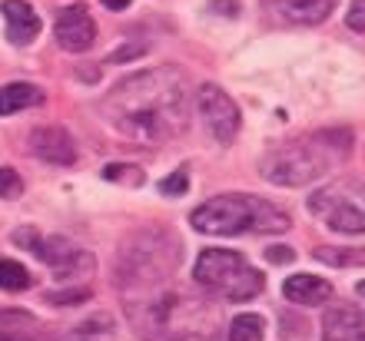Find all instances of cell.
Instances as JSON below:
<instances>
[{"mask_svg":"<svg viewBox=\"0 0 365 341\" xmlns=\"http://www.w3.org/2000/svg\"><path fill=\"white\" fill-rule=\"evenodd\" d=\"M100 113L120 136L133 142H166L180 136L190 120L186 80L173 67H153L126 76L110 90Z\"/></svg>","mask_w":365,"mask_h":341,"instance_id":"cell-1","label":"cell"},{"mask_svg":"<svg viewBox=\"0 0 365 341\" xmlns=\"http://www.w3.org/2000/svg\"><path fill=\"white\" fill-rule=\"evenodd\" d=\"M126 318L143 341H210L220 312L170 282L126 295Z\"/></svg>","mask_w":365,"mask_h":341,"instance_id":"cell-2","label":"cell"},{"mask_svg":"<svg viewBox=\"0 0 365 341\" xmlns=\"http://www.w3.org/2000/svg\"><path fill=\"white\" fill-rule=\"evenodd\" d=\"M352 152V133L336 126V130H316L309 136L286 142L272 149L262 159V179L272 186H286V189H299L309 182L322 179L332 169H339Z\"/></svg>","mask_w":365,"mask_h":341,"instance_id":"cell-3","label":"cell"},{"mask_svg":"<svg viewBox=\"0 0 365 341\" xmlns=\"http://www.w3.org/2000/svg\"><path fill=\"white\" fill-rule=\"evenodd\" d=\"M192 229L202 236H242V232H286L292 222L282 209L259 196L246 192H230V196H212L202 206L192 209Z\"/></svg>","mask_w":365,"mask_h":341,"instance_id":"cell-4","label":"cell"},{"mask_svg":"<svg viewBox=\"0 0 365 341\" xmlns=\"http://www.w3.org/2000/svg\"><path fill=\"white\" fill-rule=\"evenodd\" d=\"M180 258H182V252L176 238H170L160 229H143V232L130 236L120 246V256H116V285L126 295L153 288V285H163L176 275Z\"/></svg>","mask_w":365,"mask_h":341,"instance_id":"cell-5","label":"cell"},{"mask_svg":"<svg viewBox=\"0 0 365 341\" xmlns=\"http://www.w3.org/2000/svg\"><path fill=\"white\" fill-rule=\"evenodd\" d=\"M192 278L200 288L222 302H250L266 285L262 272H256L240 252H230V248H202Z\"/></svg>","mask_w":365,"mask_h":341,"instance_id":"cell-6","label":"cell"},{"mask_svg":"<svg viewBox=\"0 0 365 341\" xmlns=\"http://www.w3.org/2000/svg\"><path fill=\"white\" fill-rule=\"evenodd\" d=\"M309 212L332 232L362 236L365 232V182L352 176H339L309 196Z\"/></svg>","mask_w":365,"mask_h":341,"instance_id":"cell-7","label":"cell"},{"mask_svg":"<svg viewBox=\"0 0 365 341\" xmlns=\"http://www.w3.org/2000/svg\"><path fill=\"white\" fill-rule=\"evenodd\" d=\"M10 242L34 252L60 282H80V278H90L96 272V258L83 246H77V242H70L63 236H40L34 226H24L10 236Z\"/></svg>","mask_w":365,"mask_h":341,"instance_id":"cell-8","label":"cell"},{"mask_svg":"<svg viewBox=\"0 0 365 341\" xmlns=\"http://www.w3.org/2000/svg\"><path fill=\"white\" fill-rule=\"evenodd\" d=\"M196 106H200V116H202V123H206L212 140L222 142V146L236 140V133H240V126H242V116H240L236 100H232L222 86H216V83L200 86Z\"/></svg>","mask_w":365,"mask_h":341,"instance_id":"cell-9","label":"cell"},{"mask_svg":"<svg viewBox=\"0 0 365 341\" xmlns=\"http://www.w3.org/2000/svg\"><path fill=\"white\" fill-rule=\"evenodd\" d=\"M53 37H57L60 50L67 53H83V50L93 47L96 40V23L90 17V10L83 4H70L57 14V23H53Z\"/></svg>","mask_w":365,"mask_h":341,"instance_id":"cell-10","label":"cell"},{"mask_svg":"<svg viewBox=\"0 0 365 341\" xmlns=\"http://www.w3.org/2000/svg\"><path fill=\"white\" fill-rule=\"evenodd\" d=\"M30 156L50 166H73L77 162V142L63 126H37L27 140Z\"/></svg>","mask_w":365,"mask_h":341,"instance_id":"cell-11","label":"cell"},{"mask_svg":"<svg viewBox=\"0 0 365 341\" xmlns=\"http://www.w3.org/2000/svg\"><path fill=\"white\" fill-rule=\"evenodd\" d=\"M322 341H365V312L336 302L322 315Z\"/></svg>","mask_w":365,"mask_h":341,"instance_id":"cell-12","label":"cell"},{"mask_svg":"<svg viewBox=\"0 0 365 341\" xmlns=\"http://www.w3.org/2000/svg\"><path fill=\"white\" fill-rule=\"evenodd\" d=\"M0 341H57V335L24 308H0Z\"/></svg>","mask_w":365,"mask_h":341,"instance_id":"cell-13","label":"cell"},{"mask_svg":"<svg viewBox=\"0 0 365 341\" xmlns=\"http://www.w3.org/2000/svg\"><path fill=\"white\" fill-rule=\"evenodd\" d=\"M0 14H4L7 40L14 47H27L30 40H37L40 27H43L37 17V10L30 7L27 0H4V4H0Z\"/></svg>","mask_w":365,"mask_h":341,"instance_id":"cell-14","label":"cell"},{"mask_svg":"<svg viewBox=\"0 0 365 341\" xmlns=\"http://www.w3.org/2000/svg\"><path fill=\"white\" fill-rule=\"evenodd\" d=\"M339 0H276V14L286 23H299V27H316L329 14L336 10Z\"/></svg>","mask_w":365,"mask_h":341,"instance_id":"cell-15","label":"cell"},{"mask_svg":"<svg viewBox=\"0 0 365 341\" xmlns=\"http://www.w3.org/2000/svg\"><path fill=\"white\" fill-rule=\"evenodd\" d=\"M282 295H286V302L312 308V305H326L332 298V285L319 275H292L282 282Z\"/></svg>","mask_w":365,"mask_h":341,"instance_id":"cell-16","label":"cell"},{"mask_svg":"<svg viewBox=\"0 0 365 341\" xmlns=\"http://www.w3.org/2000/svg\"><path fill=\"white\" fill-rule=\"evenodd\" d=\"M47 100V93L37 83H4L0 86V116L20 113V110H34Z\"/></svg>","mask_w":365,"mask_h":341,"instance_id":"cell-17","label":"cell"},{"mask_svg":"<svg viewBox=\"0 0 365 341\" xmlns=\"http://www.w3.org/2000/svg\"><path fill=\"white\" fill-rule=\"evenodd\" d=\"M67 341H116V322L113 315L96 312L90 315L87 322H80L73 332H70Z\"/></svg>","mask_w":365,"mask_h":341,"instance_id":"cell-18","label":"cell"},{"mask_svg":"<svg viewBox=\"0 0 365 341\" xmlns=\"http://www.w3.org/2000/svg\"><path fill=\"white\" fill-rule=\"evenodd\" d=\"M266 335V322H262L259 315H236L226 328V341H262Z\"/></svg>","mask_w":365,"mask_h":341,"instance_id":"cell-19","label":"cell"},{"mask_svg":"<svg viewBox=\"0 0 365 341\" xmlns=\"http://www.w3.org/2000/svg\"><path fill=\"white\" fill-rule=\"evenodd\" d=\"M30 272L14 258H0V288L4 292H27L30 288Z\"/></svg>","mask_w":365,"mask_h":341,"instance_id":"cell-20","label":"cell"},{"mask_svg":"<svg viewBox=\"0 0 365 341\" xmlns=\"http://www.w3.org/2000/svg\"><path fill=\"white\" fill-rule=\"evenodd\" d=\"M312 256L326 266H339V268H349V266H365V248H329V246H319Z\"/></svg>","mask_w":365,"mask_h":341,"instance_id":"cell-21","label":"cell"},{"mask_svg":"<svg viewBox=\"0 0 365 341\" xmlns=\"http://www.w3.org/2000/svg\"><path fill=\"white\" fill-rule=\"evenodd\" d=\"M103 179L106 182H120V186H143L146 176L140 166H123V162H110V166H103Z\"/></svg>","mask_w":365,"mask_h":341,"instance_id":"cell-22","label":"cell"},{"mask_svg":"<svg viewBox=\"0 0 365 341\" xmlns=\"http://www.w3.org/2000/svg\"><path fill=\"white\" fill-rule=\"evenodd\" d=\"M20 192H24L20 176L10 169V166H4V169H0V199H17Z\"/></svg>","mask_w":365,"mask_h":341,"instance_id":"cell-23","label":"cell"},{"mask_svg":"<svg viewBox=\"0 0 365 341\" xmlns=\"http://www.w3.org/2000/svg\"><path fill=\"white\" fill-rule=\"evenodd\" d=\"M186 189H190V176H186V169L173 172V176H166V179L160 182V192H163V196H182Z\"/></svg>","mask_w":365,"mask_h":341,"instance_id":"cell-24","label":"cell"},{"mask_svg":"<svg viewBox=\"0 0 365 341\" xmlns=\"http://www.w3.org/2000/svg\"><path fill=\"white\" fill-rule=\"evenodd\" d=\"M90 298V288H70V292H50L47 302L50 305H77V302H87Z\"/></svg>","mask_w":365,"mask_h":341,"instance_id":"cell-25","label":"cell"},{"mask_svg":"<svg viewBox=\"0 0 365 341\" xmlns=\"http://www.w3.org/2000/svg\"><path fill=\"white\" fill-rule=\"evenodd\" d=\"M346 23H349V30L365 33V0H352V7L346 14Z\"/></svg>","mask_w":365,"mask_h":341,"instance_id":"cell-26","label":"cell"},{"mask_svg":"<svg viewBox=\"0 0 365 341\" xmlns=\"http://www.w3.org/2000/svg\"><path fill=\"white\" fill-rule=\"evenodd\" d=\"M266 258H269L272 266H289V262L296 258V252H292L289 246H269L266 248Z\"/></svg>","mask_w":365,"mask_h":341,"instance_id":"cell-27","label":"cell"},{"mask_svg":"<svg viewBox=\"0 0 365 341\" xmlns=\"http://www.w3.org/2000/svg\"><path fill=\"white\" fill-rule=\"evenodd\" d=\"M143 43H136V47H120V50H113V53H110V57H106V63H120V60H133V57H140V53H143Z\"/></svg>","mask_w":365,"mask_h":341,"instance_id":"cell-28","label":"cell"},{"mask_svg":"<svg viewBox=\"0 0 365 341\" xmlns=\"http://www.w3.org/2000/svg\"><path fill=\"white\" fill-rule=\"evenodd\" d=\"M210 10H220V17H240V0H210Z\"/></svg>","mask_w":365,"mask_h":341,"instance_id":"cell-29","label":"cell"},{"mask_svg":"<svg viewBox=\"0 0 365 341\" xmlns=\"http://www.w3.org/2000/svg\"><path fill=\"white\" fill-rule=\"evenodd\" d=\"M103 4L110 10H126V7H130V0H103Z\"/></svg>","mask_w":365,"mask_h":341,"instance_id":"cell-30","label":"cell"},{"mask_svg":"<svg viewBox=\"0 0 365 341\" xmlns=\"http://www.w3.org/2000/svg\"><path fill=\"white\" fill-rule=\"evenodd\" d=\"M356 292H359V295H362V298H365V282H359V285H356Z\"/></svg>","mask_w":365,"mask_h":341,"instance_id":"cell-31","label":"cell"}]
</instances>
